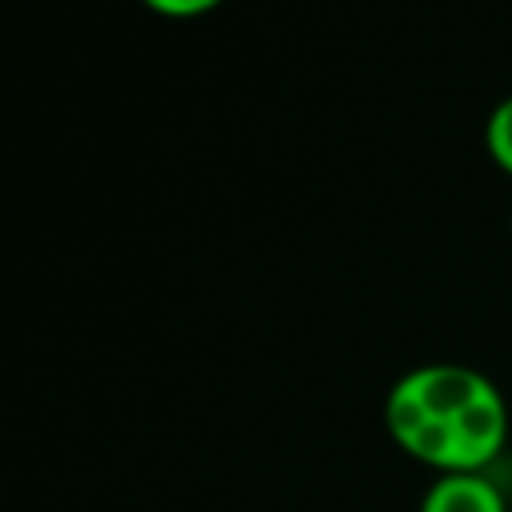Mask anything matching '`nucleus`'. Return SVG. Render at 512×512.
I'll return each instance as SVG.
<instances>
[{
    "instance_id": "1",
    "label": "nucleus",
    "mask_w": 512,
    "mask_h": 512,
    "mask_svg": "<svg viewBox=\"0 0 512 512\" xmlns=\"http://www.w3.org/2000/svg\"><path fill=\"white\" fill-rule=\"evenodd\" d=\"M392 444L436 476L488 472L504 452L512 416L504 392L468 364H420L384 396Z\"/></svg>"
},
{
    "instance_id": "2",
    "label": "nucleus",
    "mask_w": 512,
    "mask_h": 512,
    "mask_svg": "<svg viewBox=\"0 0 512 512\" xmlns=\"http://www.w3.org/2000/svg\"><path fill=\"white\" fill-rule=\"evenodd\" d=\"M416 512H508V500L488 472H448L428 484Z\"/></svg>"
},
{
    "instance_id": "3",
    "label": "nucleus",
    "mask_w": 512,
    "mask_h": 512,
    "mask_svg": "<svg viewBox=\"0 0 512 512\" xmlns=\"http://www.w3.org/2000/svg\"><path fill=\"white\" fill-rule=\"evenodd\" d=\"M484 148L492 156V164L512 176V92L504 100H496V108L488 112V124H484Z\"/></svg>"
},
{
    "instance_id": "4",
    "label": "nucleus",
    "mask_w": 512,
    "mask_h": 512,
    "mask_svg": "<svg viewBox=\"0 0 512 512\" xmlns=\"http://www.w3.org/2000/svg\"><path fill=\"white\" fill-rule=\"evenodd\" d=\"M152 8H156V12H184V16H188V12H204V8H212V4H164V0H160V4H152Z\"/></svg>"
}]
</instances>
